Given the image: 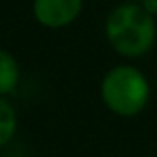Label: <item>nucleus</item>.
Listing matches in <instances>:
<instances>
[{"instance_id":"nucleus-1","label":"nucleus","mask_w":157,"mask_h":157,"mask_svg":"<svg viewBox=\"0 0 157 157\" xmlns=\"http://www.w3.org/2000/svg\"><path fill=\"white\" fill-rule=\"evenodd\" d=\"M104 33L107 44L120 57L140 59L157 43V19L140 2H122L107 13Z\"/></svg>"},{"instance_id":"nucleus-2","label":"nucleus","mask_w":157,"mask_h":157,"mask_svg":"<svg viewBox=\"0 0 157 157\" xmlns=\"http://www.w3.org/2000/svg\"><path fill=\"white\" fill-rule=\"evenodd\" d=\"M100 98L115 117L133 118L148 107L151 100V83L135 65L120 63L104 74L100 82Z\"/></svg>"},{"instance_id":"nucleus-3","label":"nucleus","mask_w":157,"mask_h":157,"mask_svg":"<svg viewBox=\"0 0 157 157\" xmlns=\"http://www.w3.org/2000/svg\"><path fill=\"white\" fill-rule=\"evenodd\" d=\"M83 4L85 0H32V13L43 28L63 30L80 19Z\"/></svg>"},{"instance_id":"nucleus-4","label":"nucleus","mask_w":157,"mask_h":157,"mask_svg":"<svg viewBox=\"0 0 157 157\" xmlns=\"http://www.w3.org/2000/svg\"><path fill=\"white\" fill-rule=\"evenodd\" d=\"M19 83H21V65L17 57L10 50L0 48V96L13 94Z\"/></svg>"},{"instance_id":"nucleus-5","label":"nucleus","mask_w":157,"mask_h":157,"mask_svg":"<svg viewBox=\"0 0 157 157\" xmlns=\"http://www.w3.org/2000/svg\"><path fill=\"white\" fill-rule=\"evenodd\" d=\"M19 128V117L15 105L6 98L0 96V148L8 146Z\"/></svg>"},{"instance_id":"nucleus-6","label":"nucleus","mask_w":157,"mask_h":157,"mask_svg":"<svg viewBox=\"0 0 157 157\" xmlns=\"http://www.w3.org/2000/svg\"><path fill=\"white\" fill-rule=\"evenodd\" d=\"M140 6L151 15L157 19V0H140Z\"/></svg>"},{"instance_id":"nucleus-7","label":"nucleus","mask_w":157,"mask_h":157,"mask_svg":"<svg viewBox=\"0 0 157 157\" xmlns=\"http://www.w3.org/2000/svg\"><path fill=\"white\" fill-rule=\"evenodd\" d=\"M155 91H157V76H155Z\"/></svg>"}]
</instances>
